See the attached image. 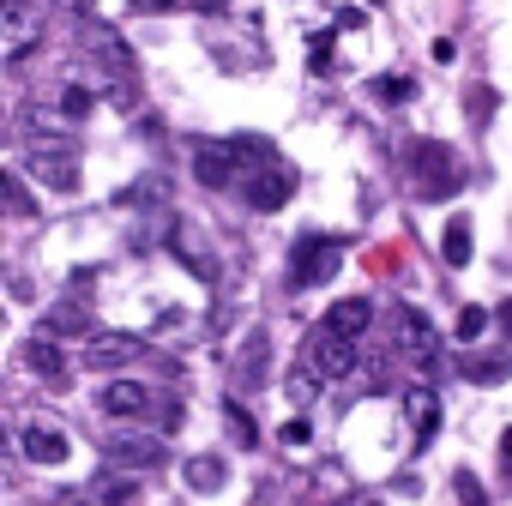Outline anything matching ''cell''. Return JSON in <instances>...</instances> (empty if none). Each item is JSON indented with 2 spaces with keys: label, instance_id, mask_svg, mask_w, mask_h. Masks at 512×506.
Segmentation results:
<instances>
[{
  "label": "cell",
  "instance_id": "6da1fadb",
  "mask_svg": "<svg viewBox=\"0 0 512 506\" xmlns=\"http://www.w3.org/2000/svg\"><path fill=\"white\" fill-rule=\"evenodd\" d=\"M410 169H416L422 199H452V193H458V181H464L458 151H452V145H440V139H422V145L410 151Z\"/></svg>",
  "mask_w": 512,
  "mask_h": 506
},
{
  "label": "cell",
  "instance_id": "7a4b0ae2",
  "mask_svg": "<svg viewBox=\"0 0 512 506\" xmlns=\"http://www.w3.org/2000/svg\"><path fill=\"white\" fill-rule=\"evenodd\" d=\"M386 332H392V350H404V356H416V362L440 356L434 320H428V314H422L416 302H392V308H386Z\"/></svg>",
  "mask_w": 512,
  "mask_h": 506
},
{
  "label": "cell",
  "instance_id": "3957f363",
  "mask_svg": "<svg viewBox=\"0 0 512 506\" xmlns=\"http://www.w3.org/2000/svg\"><path fill=\"white\" fill-rule=\"evenodd\" d=\"M302 362L320 374V380H344V374H356V338L350 332H338V326H320L308 344H302Z\"/></svg>",
  "mask_w": 512,
  "mask_h": 506
},
{
  "label": "cell",
  "instance_id": "277c9868",
  "mask_svg": "<svg viewBox=\"0 0 512 506\" xmlns=\"http://www.w3.org/2000/svg\"><path fill=\"white\" fill-rule=\"evenodd\" d=\"M37 43H43V13L31 0H0V55L19 67Z\"/></svg>",
  "mask_w": 512,
  "mask_h": 506
},
{
  "label": "cell",
  "instance_id": "5b68a950",
  "mask_svg": "<svg viewBox=\"0 0 512 506\" xmlns=\"http://www.w3.org/2000/svg\"><path fill=\"white\" fill-rule=\"evenodd\" d=\"M145 356V338L139 332H91L85 338V368L91 374H121Z\"/></svg>",
  "mask_w": 512,
  "mask_h": 506
},
{
  "label": "cell",
  "instance_id": "8992f818",
  "mask_svg": "<svg viewBox=\"0 0 512 506\" xmlns=\"http://www.w3.org/2000/svg\"><path fill=\"white\" fill-rule=\"evenodd\" d=\"M79 43H85V55L103 61V73H115V79L133 73V49H127V37H121L115 25H103V19H79Z\"/></svg>",
  "mask_w": 512,
  "mask_h": 506
},
{
  "label": "cell",
  "instance_id": "52a82bcc",
  "mask_svg": "<svg viewBox=\"0 0 512 506\" xmlns=\"http://www.w3.org/2000/svg\"><path fill=\"white\" fill-rule=\"evenodd\" d=\"M290 193H296V175H290L284 163L247 169V181H241V199H247L253 211H284V205H290Z\"/></svg>",
  "mask_w": 512,
  "mask_h": 506
},
{
  "label": "cell",
  "instance_id": "ba28073f",
  "mask_svg": "<svg viewBox=\"0 0 512 506\" xmlns=\"http://www.w3.org/2000/svg\"><path fill=\"white\" fill-rule=\"evenodd\" d=\"M338 260H344V247H338V241L308 235L302 253H296V266H290V284H296V290H314V284H326V278L338 272Z\"/></svg>",
  "mask_w": 512,
  "mask_h": 506
},
{
  "label": "cell",
  "instance_id": "9c48e42d",
  "mask_svg": "<svg viewBox=\"0 0 512 506\" xmlns=\"http://www.w3.org/2000/svg\"><path fill=\"white\" fill-rule=\"evenodd\" d=\"M235 169H241V157H235L229 139H223V145H217V139H199V145H193V181H199V187H229Z\"/></svg>",
  "mask_w": 512,
  "mask_h": 506
},
{
  "label": "cell",
  "instance_id": "30bf717a",
  "mask_svg": "<svg viewBox=\"0 0 512 506\" xmlns=\"http://www.w3.org/2000/svg\"><path fill=\"white\" fill-rule=\"evenodd\" d=\"M19 452L31 458V464H67V452H73V440H67V428H55V422H25L19 428Z\"/></svg>",
  "mask_w": 512,
  "mask_h": 506
},
{
  "label": "cell",
  "instance_id": "8fae6325",
  "mask_svg": "<svg viewBox=\"0 0 512 506\" xmlns=\"http://www.w3.org/2000/svg\"><path fill=\"white\" fill-rule=\"evenodd\" d=\"M103 458L121 464V470H151V464H163V440L157 434H109Z\"/></svg>",
  "mask_w": 512,
  "mask_h": 506
},
{
  "label": "cell",
  "instance_id": "7c38bea8",
  "mask_svg": "<svg viewBox=\"0 0 512 506\" xmlns=\"http://www.w3.org/2000/svg\"><path fill=\"white\" fill-rule=\"evenodd\" d=\"M151 392L139 386V380H109L103 392H97V410L103 416H115V422H133V416H151Z\"/></svg>",
  "mask_w": 512,
  "mask_h": 506
},
{
  "label": "cell",
  "instance_id": "4fadbf2b",
  "mask_svg": "<svg viewBox=\"0 0 512 506\" xmlns=\"http://www.w3.org/2000/svg\"><path fill=\"white\" fill-rule=\"evenodd\" d=\"M266 368H272V338H266V326H253V332L241 338L235 380H241V386H260V380H266Z\"/></svg>",
  "mask_w": 512,
  "mask_h": 506
},
{
  "label": "cell",
  "instance_id": "5bb4252c",
  "mask_svg": "<svg viewBox=\"0 0 512 506\" xmlns=\"http://www.w3.org/2000/svg\"><path fill=\"white\" fill-rule=\"evenodd\" d=\"M181 476H187V488H193V494H217V488L229 482V464H223L217 452H199V458H187V464H181Z\"/></svg>",
  "mask_w": 512,
  "mask_h": 506
},
{
  "label": "cell",
  "instance_id": "9a60e30c",
  "mask_svg": "<svg viewBox=\"0 0 512 506\" xmlns=\"http://www.w3.org/2000/svg\"><path fill=\"white\" fill-rule=\"evenodd\" d=\"M326 326H338V332H350V338H362V332L374 326V302H368V296H344V302H332V314H326Z\"/></svg>",
  "mask_w": 512,
  "mask_h": 506
},
{
  "label": "cell",
  "instance_id": "2e32d148",
  "mask_svg": "<svg viewBox=\"0 0 512 506\" xmlns=\"http://www.w3.org/2000/svg\"><path fill=\"white\" fill-rule=\"evenodd\" d=\"M25 368H31V374H43V380H61V368H67V356H61V344H55V332H37V338L25 344Z\"/></svg>",
  "mask_w": 512,
  "mask_h": 506
},
{
  "label": "cell",
  "instance_id": "e0dca14e",
  "mask_svg": "<svg viewBox=\"0 0 512 506\" xmlns=\"http://www.w3.org/2000/svg\"><path fill=\"white\" fill-rule=\"evenodd\" d=\"M440 260L446 266H470V217L458 211L452 223H446V235H440Z\"/></svg>",
  "mask_w": 512,
  "mask_h": 506
},
{
  "label": "cell",
  "instance_id": "ac0fdd59",
  "mask_svg": "<svg viewBox=\"0 0 512 506\" xmlns=\"http://www.w3.org/2000/svg\"><path fill=\"white\" fill-rule=\"evenodd\" d=\"M404 410H410V422H416V434H422V440H434V428H440V404H434V398H428L422 386H416V392L404 398Z\"/></svg>",
  "mask_w": 512,
  "mask_h": 506
},
{
  "label": "cell",
  "instance_id": "d6986e66",
  "mask_svg": "<svg viewBox=\"0 0 512 506\" xmlns=\"http://www.w3.org/2000/svg\"><path fill=\"white\" fill-rule=\"evenodd\" d=\"M91 109H97V91H91V85H67V91H61V115H67V121H85Z\"/></svg>",
  "mask_w": 512,
  "mask_h": 506
},
{
  "label": "cell",
  "instance_id": "ffe728a7",
  "mask_svg": "<svg viewBox=\"0 0 512 506\" xmlns=\"http://www.w3.org/2000/svg\"><path fill=\"white\" fill-rule=\"evenodd\" d=\"M223 422H229V434H235V440H241V446H253V440H260V428H253V416H247V410H241V404H235V398H229V404H223Z\"/></svg>",
  "mask_w": 512,
  "mask_h": 506
},
{
  "label": "cell",
  "instance_id": "44dd1931",
  "mask_svg": "<svg viewBox=\"0 0 512 506\" xmlns=\"http://www.w3.org/2000/svg\"><path fill=\"white\" fill-rule=\"evenodd\" d=\"M464 374H470V380H482V386H500L512 368H506L500 356H488V362H482V356H470V362H464Z\"/></svg>",
  "mask_w": 512,
  "mask_h": 506
},
{
  "label": "cell",
  "instance_id": "7402d4cb",
  "mask_svg": "<svg viewBox=\"0 0 512 506\" xmlns=\"http://www.w3.org/2000/svg\"><path fill=\"white\" fill-rule=\"evenodd\" d=\"M175 247H181V266H187V272H199V278H205V284H211V278H217V266H211V260H205V253H199V247H193V241H187V235H181V229H175Z\"/></svg>",
  "mask_w": 512,
  "mask_h": 506
},
{
  "label": "cell",
  "instance_id": "603a6c76",
  "mask_svg": "<svg viewBox=\"0 0 512 506\" xmlns=\"http://www.w3.org/2000/svg\"><path fill=\"white\" fill-rule=\"evenodd\" d=\"M91 494H97L103 506H127V500H133V476H109V482H97Z\"/></svg>",
  "mask_w": 512,
  "mask_h": 506
},
{
  "label": "cell",
  "instance_id": "cb8c5ba5",
  "mask_svg": "<svg viewBox=\"0 0 512 506\" xmlns=\"http://www.w3.org/2000/svg\"><path fill=\"white\" fill-rule=\"evenodd\" d=\"M314 386H320V374H314V368L302 362V368L290 374V404H308V398H314Z\"/></svg>",
  "mask_w": 512,
  "mask_h": 506
},
{
  "label": "cell",
  "instance_id": "d4e9b609",
  "mask_svg": "<svg viewBox=\"0 0 512 506\" xmlns=\"http://www.w3.org/2000/svg\"><path fill=\"white\" fill-rule=\"evenodd\" d=\"M482 332H488V314H482V308H464V314H458V338H464V344H476Z\"/></svg>",
  "mask_w": 512,
  "mask_h": 506
},
{
  "label": "cell",
  "instance_id": "484cf974",
  "mask_svg": "<svg viewBox=\"0 0 512 506\" xmlns=\"http://www.w3.org/2000/svg\"><path fill=\"white\" fill-rule=\"evenodd\" d=\"M374 97L380 103H404L410 97V79H374Z\"/></svg>",
  "mask_w": 512,
  "mask_h": 506
},
{
  "label": "cell",
  "instance_id": "4316f807",
  "mask_svg": "<svg viewBox=\"0 0 512 506\" xmlns=\"http://www.w3.org/2000/svg\"><path fill=\"white\" fill-rule=\"evenodd\" d=\"M7 205H13L19 217L31 211V193H25V181H19V169H7Z\"/></svg>",
  "mask_w": 512,
  "mask_h": 506
},
{
  "label": "cell",
  "instance_id": "83f0119b",
  "mask_svg": "<svg viewBox=\"0 0 512 506\" xmlns=\"http://www.w3.org/2000/svg\"><path fill=\"white\" fill-rule=\"evenodd\" d=\"M49 332H85V314H79V308H61V314L49 320Z\"/></svg>",
  "mask_w": 512,
  "mask_h": 506
},
{
  "label": "cell",
  "instance_id": "f1b7e54d",
  "mask_svg": "<svg viewBox=\"0 0 512 506\" xmlns=\"http://www.w3.org/2000/svg\"><path fill=\"white\" fill-rule=\"evenodd\" d=\"M151 416H157V428H175V422H181V404H175V398H157Z\"/></svg>",
  "mask_w": 512,
  "mask_h": 506
},
{
  "label": "cell",
  "instance_id": "f546056e",
  "mask_svg": "<svg viewBox=\"0 0 512 506\" xmlns=\"http://www.w3.org/2000/svg\"><path fill=\"white\" fill-rule=\"evenodd\" d=\"M488 115H494V97H488V91H470V121H476V127H482V121H488Z\"/></svg>",
  "mask_w": 512,
  "mask_h": 506
},
{
  "label": "cell",
  "instance_id": "4dcf8cb0",
  "mask_svg": "<svg viewBox=\"0 0 512 506\" xmlns=\"http://www.w3.org/2000/svg\"><path fill=\"white\" fill-rule=\"evenodd\" d=\"M458 494H464V506H488V500L476 494V476H470V470H458Z\"/></svg>",
  "mask_w": 512,
  "mask_h": 506
},
{
  "label": "cell",
  "instance_id": "1f68e13d",
  "mask_svg": "<svg viewBox=\"0 0 512 506\" xmlns=\"http://www.w3.org/2000/svg\"><path fill=\"white\" fill-rule=\"evenodd\" d=\"M175 7H187V0H133V13H175Z\"/></svg>",
  "mask_w": 512,
  "mask_h": 506
},
{
  "label": "cell",
  "instance_id": "d6a6232c",
  "mask_svg": "<svg viewBox=\"0 0 512 506\" xmlns=\"http://www.w3.org/2000/svg\"><path fill=\"white\" fill-rule=\"evenodd\" d=\"M314 73H320V79H326V73H332V49H326V37H320V43H314Z\"/></svg>",
  "mask_w": 512,
  "mask_h": 506
},
{
  "label": "cell",
  "instance_id": "836d02e7",
  "mask_svg": "<svg viewBox=\"0 0 512 506\" xmlns=\"http://www.w3.org/2000/svg\"><path fill=\"white\" fill-rule=\"evenodd\" d=\"M302 440H308V422H302V416H296V422H284V446H302Z\"/></svg>",
  "mask_w": 512,
  "mask_h": 506
},
{
  "label": "cell",
  "instance_id": "e575fe53",
  "mask_svg": "<svg viewBox=\"0 0 512 506\" xmlns=\"http://www.w3.org/2000/svg\"><path fill=\"white\" fill-rule=\"evenodd\" d=\"M500 458H506V464H512V428H506V434H500Z\"/></svg>",
  "mask_w": 512,
  "mask_h": 506
},
{
  "label": "cell",
  "instance_id": "d590c367",
  "mask_svg": "<svg viewBox=\"0 0 512 506\" xmlns=\"http://www.w3.org/2000/svg\"><path fill=\"white\" fill-rule=\"evenodd\" d=\"M253 506H272V500H266V494H260V500H253Z\"/></svg>",
  "mask_w": 512,
  "mask_h": 506
},
{
  "label": "cell",
  "instance_id": "8d00e7d4",
  "mask_svg": "<svg viewBox=\"0 0 512 506\" xmlns=\"http://www.w3.org/2000/svg\"><path fill=\"white\" fill-rule=\"evenodd\" d=\"M67 7H85V0H67Z\"/></svg>",
  "mask_w": 512,
  "mask_h": 506
}]
</instances>
